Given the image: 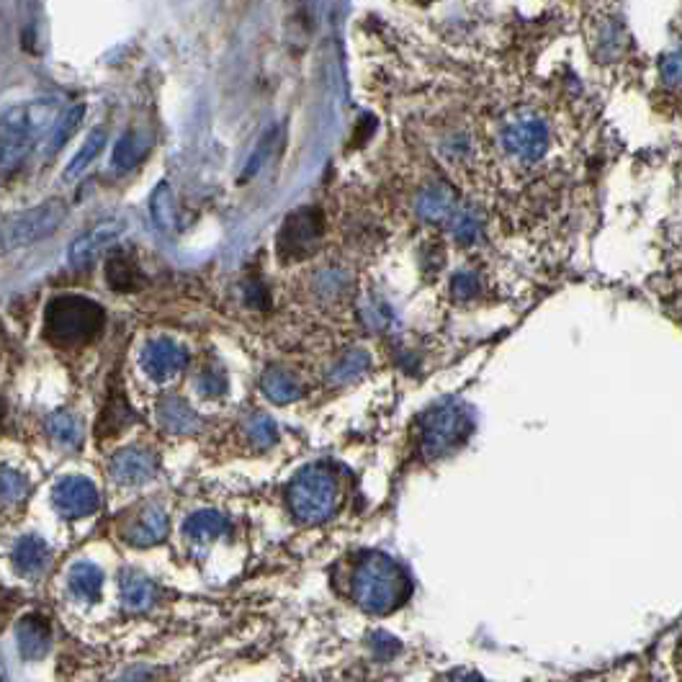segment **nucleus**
Here are the masks:
<instances>
[{
  "label": "nucleus",
  "mask_w": 682,
  "mask_h": 682,
  "mask_svg": "<svg viewBox=\"0 0 682 682\" xmlns=\"http://www.w3.org/2000/svg\"><path fill=\"white\" fill-rule=\"evenodd\" d=\"M57 119V103L49 98L11 106L0 116V178L21 168L37 139H42Z\"/></svg>",
  "instance_id": "1"
},
{
  "label": "nucleus",
  "mask_w": 682,
  "mask_h": 682,
  "mask_svg": "<svg viewBox=\"0 0 682 682\" xmlns=\"http://www.w3.org/2000/svg\"><path fill=\"white\" fill-rule=\"evenodd\" d=\"M410 592L407 574L384 554H366L353 574V598L363 610L384 616L397 608Z\"/></svg>",
  "instance_id": "2"
},
{
  "label": "nucleus",
  "mask_w": 682,
  "mask_h": 682,
  "mask_svg": "<svg viewBox=\"0 0 682 682\" xmlns=\"http://www.w3.org/2000/svg\"><path fill=\"white\" fill-rule=\"evenodd\" d=\"M103 309L93 299L78 294H65L52 299L44 314V330L49 340L60 345L88 343L101 332Z\"/></svg>",
  "instance_id": "3"
},
{
  "label": "nucleus",
  "mask_w": 682,
  "mask_h": 682,
  "mask_svg": "<svg viewBox=\"0 0 682 682\" xmlns=\"http://www.w3.org/2000/svg\"><path fill=\"white\" fill-rule=\"evenodd\" d=\"M67 219L65 201L52 199L0 219V255L24 250L55 235Z\"/></svg>",
  "instance_id": "4"
},
{
  "label": "nucleus",
  "mask_w": 682,
  "mask_h": 682,
  "mask_svg": "<svg viewBox=\"0 0 682 682\" xmlns=\"http://www.w3.org/2000/svg\"><path fill=\"white\" fill-rule=\"evenodd\" d=\"M338 482L327 466H307L291 479L286 500L291 513L302 523H322L330 518L338 507Z\"/></svg>",
  "instance_id": "5"
},
{
  "label": "nucleus",
  "mask_w": 682,
  "mask_h": 682,
  "mask_svg": "<svg viewBox=\"0 0 682 682\" xmlns=\"http://www.w3.org/2000/svg\"><path fill=\"white\" fill-rule=\"evenodd\" d=\"M500 145L507 155L523 165L538 163L551 147L549 121L536 111H518L505 121L500 132Z\"/></svg>",
  "instance_id": "6"
},
{
  "label": "nucleus",
  "mask_w": 682,
  "mask_h": 682,
  "mask_svg": "<svg viewBox=\"0 0 682 682\" xmlns=\"http://www.w3.org/2000/svg\"><path fill=\"white\" fill-rule=\"evenodd\" d=\"M325 232V219L320 209L314 206H302L291 212L284 219L281 230H278V255L284 260H302L317 250Z\"/></svg>",
  "instance_id": "7"
},
{
  "label": "nucleus",
  "mask_w": 682,
  "mask_h": 682,
  "mask_svg": "<svg viewBox=\"0 0 682 682\" xmlns=\"http://www.w3.org/2000/svg\"><path fill=\"white\" fill-rule=\"evenodd\" d=\"M469 417L459 405L435 407L423 420V451L428 456H441L451 451L469 433Z\"/></svg>",
  "instance_id": "8"
},
{
  "label": "nucleus",
  "mask_w": 682,
  "mask_h": 682,
  "mask_svg": "<svg viewBox=\"0 0 682 682\" xmlns=\"http://www.w3.org/2000/svg\"><path fill=\"white\" fill-rule=\"evenodd\" d=\"M139 363H142V369H145L150 379L170 381L186 369L188 351L176 340L152 338L147 340L142 353H139Z\"/></svg>",
  "instance_id": "9"
},
{
  "label": "nucleus",
  "mask_w": 682,
  "mask_h": 682,
  "mask_svg": "<svg viewBox=\"0 0 682 682\" xmlns=\"http://www.w3.org/2000/svg\"><path fill=\"white\" fill-rule=\"evenodd\" d=\"M52 500H55L57 513L67 520L88 518V515L96 513L98 505H101L98 489L85 477H67L62 479V482H57L55 492H52Z\"/></svg>",
  "instance_id": "10"
},
{
  "label": "nucleus",
  "mask_w": 682,
  "mask_h": 682,
  "mask_svg": "<svg viewBox=\"0 0 682 682\" xmlns=\"http://www.w3.org/2000/svg\"><path fill=\"white\" fill-rule=\"evenodd\" d=\"M124 235V224L121 222H103L96 224L93 230L83 232L80 237H75L70 250H67V258H70V266L75 268H91L101 253L109 245H114L119 237Z\"/></svg>",
  "instance_id": "11"
},
{
  "label": "nucleus",
  "mask_w": 682,
  "mask_h": 682,
  "mask_svg": "<svg viewBox=\"0 0 682 682\" xmlns=\"http://www.w3.org/2000/svg\"><path fill=\"white\" fill-rule=\"evenodd\" d=\"M155 471V456L137 446L121 448V451L114 453V459H111V477L119 484H142L155 477Z\"/></svg>",
  "instance_id": "12"
},
{
  "label": "nucleus",
  "mask_w": 682,
  "mask_h": 682,
  "mask_svg": "<svg viewBox=\"0 0 682 682\" xmlns=\"http://www.w3.org/2000/svg\"><path fill=\"white\" fill-rule=\"evenodd\" d=\"M165 533H168V515L163 513V507L155 505L142 507L127 526H124V538L134 546L160 544Z\"/></svg>",
  "instance_id": "13"
},
{
  "label": "nucleus",
  "mask_w": 682,
  "mask_h": 682,
  "mask_svg": "<svg viewBox=\"0 0 682 682\" xmlns=\"http://www.w3.org/2000/svg\"><path fill=\"white\" fill-rule=\"evenodd\" d=\"M16 641H19V652L24 659H42L49 652L52 644V628L47 618L39 613H29L16 626Z\"/></svg>",
  "instance_id": "14"
},
{
  "label": "nucleus",
  "mask_w": 682,
  "mask_h": 682,
  "mask_svg": "<svg viewBox=\"0 0 682 682\" xmlns=\"http://www.w3.org/2000/svg\"><path fill=\"white\" fill-rule=\"evenodd\" d=\"M415 209L417 217L423 219V222L430 224L448 222V219L453 217V212H456V196H453L446 186H441V183H433V186L423 188V191L417 194Z\"/></svg>",
  "instance_id": "15"
},
{
  "label": "nucleus",
  "mask_w": 682,
  "mask_h": 682,
  "mask_svg": "<svg viewBox=\"0 0 682 682\" xmlns=\"http://www.w3.org/2000/svg\"><path fill=\"white\" fill-rule=\"evenodd\" d=\"M157 415H160V425H163L168 433H176V435L196 433L201 425L199 415H196V412L191 410V405L183 402L181 397L163 399V405H160Z\"/></svg>",
  "instance_id": "16"
},
{
  "label": "nucleus",
  "mask_w": 682,
  "mask_h": 682,
  "mask_svg": "<svg viewBox=\"0 0 682 682\" xmlns=\"http://www.w3.org/2000/svg\"><path fill=\"white\" fill-rule=\"evenodd\" d=\"M67 585H70V592H73L78 600H83V603H96V600L101 598L103 590V574L96 564L78 562L70 567Z\"/></svg>",
  "instance_id": "17"
},
{
  "label": "nucleus",
  "mask_w": 682,
  "mask_h": 682,
  "mask_svg": "<svg viewBox=\"0 0 682 682\" xmlns=\"http://www.w3.org/2000/svg\"><path fill=\"white\" fill-rule=\"evenodd\" d=\"M227 531H230V520L224 518L222 513H217V510H199V513L191 515V518L186 520V526H183V533H186L191 541H196V544L217 541V538H222Z\"/></svg>",
  "instance_id": "18"
},
{
  "label": "nucleus",
  "mask_w": 682,
  "mask_h": 682,
  "mask_svg": "<svg viewBox=\"0 0 682 682\" xmlns=\"http://www.w3.org/2000/svg\"><path fill=\"white\" fill-rule=\"evenodd\" d=\"M260 389L276 405H289V402H296L302 397V384L286 369H268L260 379Z\"/></svg>",
  "instance_id": "19"
},
{
  "label": "nucleus",
  "mask_w": 682,
  "mask_h": 682,
  "mask_svg": "<svg viewBox=\"0 0 682 682\" xmlns=\"http://www.w3.org/2000/svg\"><path fill=\"white\" fill-rule=\"evenodd\" d=\"M119 592H121V600H124L127 608H132V610L150 608L152 600H155V585L147 580L145 574L134 572V569L121 572Z\"/></svg>",
  "instance_id": "20"
},
{
  "label": "nucleus",
  "mask_w": 682,
  "mask_h": 682,
  "mask_svg": "<svg viewBox=\"0 0 682 682\" xmlns=\"http://www.w3.org/2000/svg\"><path fill=\"white\" fill-rule=\"evenodd\" d=\"M49 562V546L44 544L42 538L37 536H26L21 538L16 549H13V564L19 569L21 574H37L47 567Z\"/></svg>",
  "instance_id": "21"
},
{
  "label": "nucleus",
  "mask_w": 682,
  "mask_h": 682,
  "mask_svg": "<svg viewBox=\"0 0 682 682\" xmlns=\"http://www.w3.org/2000/svg\"><path fill=\"white\" fill-rule=\"evenodd\" d=\"M150 214L155 219L157 230L173 232L178 227V206L173 199V188L165 181L157 183L155 191L150 194Z\"/></svg>",
  "instance_id": "22"
},
{
  "label": "nucleus",
  "mask_w": 682,
  "mask_h": 682,
  "mask_svg": "<svg viewBox=\"0 0 682 682\" xmlns=\"http://www.w3.org/2000/svg\"><path fill=\"white\" fill-rule=\"evenodd\" d=\"M145 152H147L145 134L137 132V129H129V132L119 139V145H116V150H114V157H111L114 170H119V173H129V170H132L134 165L145 157Z\"/></svg>",
  "instance_id": "23"
},
{
  "label": "nucleus",
  "mask_w": 682,
  "mask_h": 682,
  "mask_svg": "<svg viewBox=\"0 0 682 682\" xmlns=\"http://www.w3.org/2000/svg\"><path fill=\"white\" fill-rule=\"evenodd\" d=\"M103 147H106V129L96 127L93 132H88V137L83 139V145H80V150L75 152L73 160L67 163L65 168V178L70 181V178H78L83 170L91 168V163L96 160L98 155L103 152Z\"/></svg>",
  "instance_id": "24"
},
{
  "label": "nucleus",
  "mask_w": 682,
  "mask_h": 682,
  "mask_svg": "<svg viewBox=\"0 0 682 682\" xmlns=\"http://www.w3.org/2000/svg\"><path fill=\"white\" fill-rule=\"evenodd\" d=\"M83 116H85V106L83 103H75V106H70V109H67L65 114L57 119L55 132H52V137H49L47 155H55V152H60L62 147H65L70 139H73V134L78 132Z\"/></svg>",
  "instance_id": "25"
},
{
  "label": "nucleus",
  "mask_w": 682,
  "mask_h": 682,
  "mask_svg": "<svg viewBox=\"0 0 682 682\" xmlns=\"http://www.w3.org/2000/svg\"><path fill=\"white\" fill-rule=\"evenodd\" d=\"M451 232L456 237V242L461 245H474L482 235V217L474 206H464V209H456L451 217Z\"/></svg>",
  "instance_id": "26"
},
{
  "label": "nucleus",
  "mask_w": 682,
  "mask_h": 682,
  "mask_svg": "<svg viewBox=\"0 0 682 682\" xmlns=\"http://www.w3.org/2000/svg\"><path fill=\"white\" fill-rule=\"evenodd\" d=\"M47 433L52 435L60 446L75 448L80 443L83 430H80V423L75 415H70V412H55V415L47 420Z\"/></svg>",
  "instance_id": "27"
},
{
  "label": "nucleus",
  "mask_w": 682,
  "mask_h": 682,
  "mask_svg": "<svg viewBox=\"0 0 682 682\" xmlns=\"http://www.w3.org/2000/svg\"><path fill=\"white\" fill-rule=\"evenodd\" d=\"M371 366V358L366 351H351L345 353L330 371L332 384H348V381L358 379V376L366 374V369Z\"/></svg>",
  "instance_id": "28"
},
{
  "label": "nucleus",
  "mask_w": 682,
  "mask_h": 682,
  "mask_svg": "<svg viewBox=\"0 0 682 682\" xmlns=\"http://www.w3.org/2000/svg\"><path fill=\"white\" fill-rule=\"evenodd\" d=\"M623 44H626V39H623L621 24H616V21H610V19L603 21L598 39H595L598 57H605V60H616V57L623 52Z\"/></svg>",
  "instance_id": "29"
},
{
  "label": "nucleus",
  "mask_w": 682,
  "mask_h": 682,
  "mask_svg": "<svg viewBox=\"0 0 682 682\" xmlns=\"http://www.w3.org/2000/svg\"><path fill=\"white\" fill-rule=\"evenodd\" d=\"M26 495H29V482H26L24 474L8 469V466H0V502L13 505V502L24 500Z\"/></svg>",
  "instance_id": "30"
},
{
  "label": "nucleus",
  "mask_w": 682,
  "mask_h": 682,
  "mask_svg": "<svg viewBox=\"0 0 682 682\" xmlns=\"http://www.w3.org/2000/svg\"><path fill=\"white\" fill-rule=\"evenodd\" d=\"M245 433H248L250 443L255 448H271L278 438V428L268 415H255L250 417L248 425H245Z\"/></svg>",
  "instance_id": "31"
},
{
  "label": "nucleus",
  "mask_w": 682,
  "mask_h": 682,
  "mask_svg": "<svg viewBox=\"0 0 682 682\" xmlns=\"http://www.w3.org/2000/svg\"><path fill=\"white\" fill-rule=\"evenodd\" d=\"M276 132H278V129L271 127L266 134H263V137H260L258 147H255V152H253V155H250V160H248V168H245V173H242V181H248V178H253L255 173H258V170H260V165L266 163V157L271 155L273 145H276Z\"/></svg>",
  "instance_id": "32"
},
{
  "label": "nucleus",
  "mask_w": 682,
  "mask_h": 682,
  "mask_svg": "<svg viewBox=\"0 0 682 682\" xmlns=\"http://www.w3.org/2000/svg\"><path fill=\"white\" fill-rule=\"evenodd\" d=\"M451 291L459 302H469L479 294V276L474 271H459L453 276Z\"/></svg>",
  "instance_id": "33"
},
{
  "label": "nucleus",
  "mask_w": 682,
  "mask_h": 682,
  "mask_svg": "<svg viewBox=\"0 0 682 682\" xmlns=\"http://www.w3.org/2000/svg\"><path fill=\"white\" fill-rule=\"evenodd\" d=\"M659 75H662L664 85H670V88L682 85V47L662 57V62H659Z\"/></svg>",
  "instance_id": "34"
},
{
  "label": "nucleus",
  "mask_w": 682,
  "mask_h": 682,
  "mask_svg": "<svg viewBox=\"0 0 682 682\" xmlns=\"http://www.w3.org/2000/svg\"><path fill=\"white\" fill-rule=\"evenodd\" d=\"M199 392L204 397H219V394L227 392V376L219 369H206L199 376Z\"/></svg>",
  "instance_id": "35"
},
{
  "label": "nucleus",
  "mask_w": 682,
  "mask_h": 682,
  "mask_svg": "<svg viewBox=\"0 0 682 682\" xmlns=\"http://www.w3.org/2000/svg\"><path fill=\"white\" fill-rule=\"evenodd\" d=\"M423 266L428 268V271H441V266H443L441 242H438V245H435V242H430L428 248L423 250Z\"/></svg>",
  "instance_id": "36"
},
{
  "label": "nucleus",
  "mask_w": 682,
  "mask_h": 682,
  "mask_svg": "<svg viewBox=\"0 0 682 682\" xmlns=\"http://www.w3.org/2000/svg\"><path fill=\"white\" fill-rule=\"evenodd\" d=\"M448 682H479V680L474 675H456V677H451Z\"/></svg>",
  "instance_id": "37"
}]
</instances>
